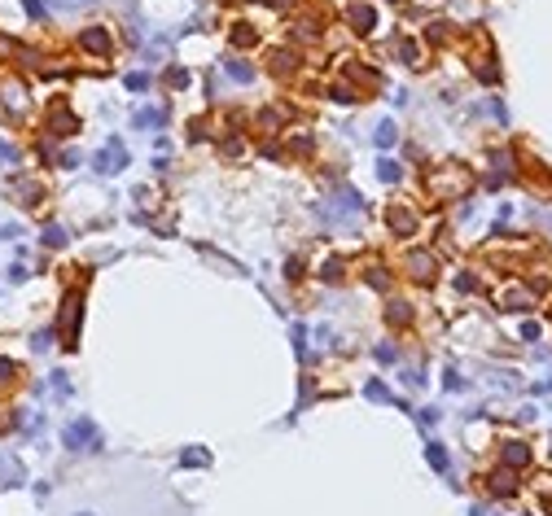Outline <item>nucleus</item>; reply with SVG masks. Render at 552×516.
<instances>
[{
  "mask_svg": "<svg viewBox=\"0 0 552 516\" xmlns=\"http://www.w3.org/2000/svg\"><path fill=\"white\" fill-rule=\"evenodd\" d=\"M180 460H184L189 468H206V464H211V455H206V451H202V447H189L184 455H180Z\"/></svg>",
  "mask_w": 552,
  "mask_h": 516,
  "instance_id": "dca6fc26",
  "label": "nucleus"
},
{
  "mask_svg": "<svg viewBox=\"0 0 552 516\" xmlns=\"http://www.w3.org/2000/svg\"><path fill=\"white\" fill-rule=\"evenodd\" d=\"M491 490H496V495H513V477H509V473H496V482H491Z\"/></svg>",
  "mask_w": 552,
  "mask_h": 516,
  "instance_id": "412c9836",
  "label": "nucleus"
},
{
  "mask_svg": "<svg viewBox=\"0 0 552 516\" xmlns=\"http://www.w3.org/2000/svg\"><path fill=\"white\" fill-rule=\"evenodd\" d=\"M522 337L526 341H539V324H522Z\"/></svg>",
  "mask_w": 552,
  "mask_h": 516,
  "instance_id": "cd10ccee",
  "label": "nucleus"
},
{
  "mask_svg": "<svg viewBox=\"0 0 552 516\" xmlns=\"http://www.w3.org/2000/svg\"><path fill=\"white\" fill-rule=\"evenodd\" d=\"M390 227H394V232H399V236H407V232H412V227H416V219H412V214H407V210H390Z\"/></svg>",
  "mask_w": 552,
  "mask_h": 516,
  "instance_id": "9b49d317",
  "label": "nucleus"
},
{
  "mask_svg": "<svg viewBox=\"0 0 552 516\" xmlns=\"http://www.w3.org/2000/svg\"><path fill=\"white\" fill-rule=\"evenodd\" d=\"M504 464H509V468H526V464H531V447H526V442H504Z\"/></svg>",
  "mask_w": 552,
  "mask_h": 516,
  "instance_id": "0eeeda50",
  "label": "nucleus"
},
{
  "mask_svg": "<svg viewBox=\"0 0 552 516\" xmlns=\"http://www.w3.org/2000/svg\"><path fill=\"white\" fill-rule=\"evenodd\" d=\"M5 377H14V363H9V359H0V381Z\"/></svg>",
  "mask_w": 552,
  "mask_h": 516,
  "instance_id": "c85d7f7f",
  "label": "nucleus"
},
{
  "mask_svg": "<svg viewBox=\"0 0 552 516\" xmlns=\"http://www.w3.org/2000/svg\"><path fill=\"white\" fill-rule=\"evenodd\" d=\"M368 284H373V289H386L390 280H386V271H368Z\"/></svg>",
  "mask_w": 552,
  "mask_h": 516,
  "instance_id": "a878e982",
  "label": "nucleus"
},
{
  "mask_svg": "<svg viewBox=\"0 0 552 516\" xmlns=\"http://www.w3.org/2000/svg\"><path fill=\"white\" fill-rule=\"evenodd\" d=\"M127 88H131V92H145V88H149V75H140V70H131V75H127Z\"/></svg>",
  "mask_w": 552,
  "mask_h": 516,
  "instance_id": "4be33fe9",
  "label": "nucleus"
},
{
  "mask_svg": "<svg viewBox=\"0 0 552 516\" xmlns=\"http://www.w3.org/2000/svg\"><path fill=\"white\" fill-rule=\"evenodd\" d=\"M364 394H368L373 403H394V394H390L386 385H381V381H368V385H364Z\"/></svg>",
  "mask_w": 552,
  "mask_h": 516,
  "instance_id": "2eb2a0df",
  "label": "nucleus"
},
{
  "mask_svg": "<svg viewBox=\"0 0 552 516\" xmlns=\"http://www.w3.org/2000/svg\"><path fill=\"white\" fill-rule=\"evenodd\" d=\"M22 9H27V14H31L35 22H40V18H44V5H40V0H22Z\"/></svg>",
  "mask_w": 552,
  "mask_h": 516,
  "instance_id": "b1692460",
  "label": "nucleus"
},
{
  "mask_svg": "<svg viewBox=\"0 0 552 516\" xmlns=\"http://www.w3.org/2000/svg\"><path fill=\"white\" fill-rule=\"evenodd\" d=\"M233 40H237V44H255V27H246V22H237V27H233Z\"/></svg>",
  "mask_w": 552,
  "mask_h": 516,
  "instance_id": "aec40b11",
  "label": "nucleus"
},
{
  "mask_svg": "<svg viewBox=\"0 0 552 516\" xmlns=\"http://www.w3.org/2000/svg\"><path fill=\"white\" fill-rule=\"evenodd\" d=\"M346 18H351V27H355L359 35H368V31L377 27V14H373L368 5H351V14H346Z\"/></svg>",
  "mask_w": 552,
  "mask_h": 516,
  "instance_id": "6e6552de",
  "label": "nucleus"
},
{
  "mask_svg": "<svg viewBox=\"0 0 552 516\" xmlns=\"http://www.w3.org/2000/svg\"><path fill=\"white\" fill-rule=\"evenodd\" d=\"M548 508H552V503H548Z\"/></svg>",
  "mask_w": 552,
  "mask_h": 516,
  "instance_id": "7c9ffc66",
  "label": "nucleus"
},
{
  "mask_svg": "<svg viewBox=\"0 0 552 516\" xmlns=\"http://www.w3.org/2000/svg\"><path fill=\"white\" fill-rule=\"evenodd\" d=\"M22 162V153L14 149V145H5V140H0V166H18Z\"/></svg>",
  "mask_w": 552,
  "mask_h": 516,
  "instance_id": "a211bd4d",
  "label": "nucleus"
},
{
  "mask_svg": "<svg viewBox=\"0 0 552 516\" xmlns=\"http://www.w3.org/2000/svg\"><path fill=\"white\" fill-rule=\"evenodd\" d=\"M62 442L70 451H101V429L92 425L88 416H79V420H70V425L62 429Z\"/></svg>",
  "mask_w": 552,
  "mask_h": 516,
  "instance_id": "f257e3e1",
  "label": "nucleus"
},
{
  "mask_svg": "<svg viewBox=\"0 0 552 516\" xmlns=\"http://www.w3.org/2000/svg\"><path fill=\"white\" fill-rule=\"evenodd\" d=\"M390 319H394V324H403V319H407V306H403V302H394V306H390Z\"/></svg>",
  "mask_w": 552,
  "mask_h": 516,
  "instance_id": "bb28decb",
  "label": "nucleus"
},
{
  "mask_svg": "<svg viewBox=\"0 0 552 516\" xmlns=\"http://www.w3.org/2000/svg\"><path fill=\"white\" fill-rule=\"evenodd\" d=\"M92 166H97L101 175H118V171L127 166V145H123V140H105L101 153L92 158Z\"/></svg>",
  "mask_w": 552,
  "mask_h": 516,
  "instance_id": "7ed1b4c3",
  "label": "nucleus"
},
{
  "mask_svg": "<svg viewBox=\"0 0 552 516\" xmlns=\"http://www.w3.org/2000/svg\"><path fill=\"white\" fill-rule=\"evenodd\" d=\"M407 267H412L416 280H429V276H434V254H425V249H412V254H407Z\"/></svg>",
  "mask_w": 552,
  "mask_h": 516,
  "instance_id": "423d86ee",
  "label": "nucleus"
},
{
  "mask_svg": "<svg viewBox=\"0 0 552 516\" xmlns=\"http://www.w3.org/2000/svg\"><path fill=\"white\" fill-rule=\"evenodd\" d=\"M44 245H66V232L57 223H49V227H44Z\"/></svg>",
  "mask_w": 552,
  "mask_h": 516,
  "instance_id": "6ab92c4d",
  "label": "nucleus"
},
{
  "mask_svg": "<svg viewBox=\"0 0 552 516\" xmlns=\"http://www.w3.org/2000/svg\"><path fill=\"white\" fill-rule=\"evenodd\" d=\"M224 70H228V75H233V79H237V83H250V79H255V70H250V66H246V62H237V57H233V62H228V66H224Z\"/></svg>",
  "mask_w": 552,
  "mask_h": 516,
  "instance_id": "4468645a",
  "label": "nucleus"
},
{
  "mask_svg": "<svg viewBox=\"0 0 552 516\" xmlns=\"http://www.w3.org/2000/svg\"><path fill=\"white\" fill-rule=\"evenodd\" d=\"M373 140H377V149H390L394 140H399V127H394L390 118H386V123H377V131H373Z\"/></svg>",
  "mask_w": 552,
  "mask_h": 516,
  "instance_id": "9d476101",
  "label": "nucleus"
},
{
  "mask_svg": "<svg viewBox=\"0 0 552 516\" xmlns=\"http://www.w3.org/2000/svg\"><path fill=\"white\" fill-rule=\"evenodd\" d=\"M75 516H92V512H75Z\"/></svg>",
  "mask_w": 552,
  "mask_h": 516,
  "instance_id": "c756f323",
  "label": "nucleus"
},
{
  "mask_svg": "<svg viewBox=\"0 0 552 516\" xmlns=\"http://www.w3.org/2000/svg\"><path fill=\"white\" fill-rule=\"evenodd\" d=\"M79 44L88 53H110V31H105V27H88V31L79 35Z\"/></svg>",
  "mask_w": 552,
  "mask_h": 516,
  "instance_id": "39448f33",
  "label": "nucleus"
},
{
  "mask_svg": "<svg viewBox=\"0 0 552 516\" xmlns=\"http://www.w3.org/2000/svg\"><path fill=\"white\" fill-rule=\"evenodd\" d=\"M294 350L307 355V328H303V324H294Z\"/></svg>",
  "mask_w": 552,
  "mask_h": 516,
  "instance_id": "5701e85b",
  "label": "nucleus"
},
{
  "mask_svg": "<svg viewBox=\"0 0 552 516\" xmlns=\"http://www.w3.org/2000/svg\"><path fill=\"white\" fill-rule=\"evenodd\" d=\"M75 337H79V298L70 293L66 298V346H75Z\"/></svg>",
  "mask_w": 552,
  "mask_h": 516,
  "instance_id": "1a4fd4ad",
  "label": "nucleus"
},
{
  "mask_svg": "<svg viewBox=\"0 0 552 516\" xmlns=\"http://www.w3.org/2000/svg\"><path fill=\"white\" fill-rule=\"evenodd\" d=\"M377 175L386 179V184H399L403 171H399V162H394V158H381V162H377Z\"/></svg>",
  "mask_w": 552,
  "mask_h": 516,
  "instance_id": "ddd939ff",
  "label": "nucleus"
},
{
  "mask_svg": "<svg viewBox=\"0 0 552 516\" xmlns=\"http://www.w3.org/2000/svg\"><path fill=\"white\" fill-rule=\"evenodd\" d=\"M0 482H5V486H22V482H27V473H22V464H18V460H14L9 451H0Z\"/></svg>",
  "mask_w": 552,
  "mask_h": 516,
  "instance_id": "20e7f679",
  "label": "nucleus"
},
{
  "mask_svg": "<svg viewBox=\"0 0 552 516\" xmlns=\"http://www.w3.org/2000/svg\"><path fill=\"white\" fill-rule=\"evenodd\" d=\"M338 276H342V262L329 258V262H325V280H338Z\"/></svg>",
  "mask_w": 552,
  "mask_h": 516,
  "instance_id": "393cba45",
  "label": "nucleus"
},
{
  "mask_svg": "<svg viewBox=\"0 0 552 516\" xmlns=\"http://www.w3.org/2000/svg\"><path fill=\"white\" fill-rule=\"evenodd\" d=\"M425 460H429V468H438V473H447V451H443L438 442H429V447H425Z\"/></svg>",
  "mask_w": 552,
  "mask_h": 516,
  "instance_id": "f8f14e48",
  "label": "nucleus"
},
{
  "mask_svg": "<svg viewBox=\"0 0 552 516\" xmlns=\"http://www.w3.org/2000/svg\"><path fill=\"white\" fill-rule=\"evenodd\" d=\"M136 127H162V110H136Z\"/></svg>",
  "mask_w": 552,
  "mask_h": 516,
  "instance_id": "f3484780",
  "label": "nucleus"
},
{
  "mask_svg": "<svg viewBox=\"0 0 552 516\" xmlns=\"http://www.w3.org/2000/svg\"><path fill=\"white\" fill-rule=\"evenodd\" d=\"M359 214H364V201H359L355 188H338V193H333V201L325 206V219H329V223H355Z\"/></svg>",
  "mask_w": 552,
  "mask_h": 516,
  "instance_id": "f03ea898",
  "label": "nucleus"
}]
</instances>
